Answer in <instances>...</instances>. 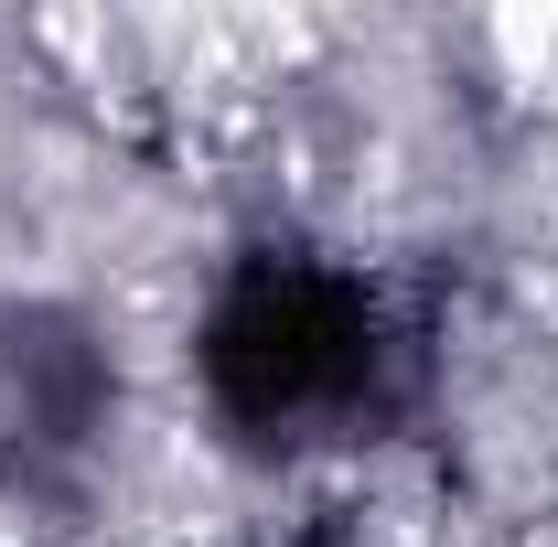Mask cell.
<instances>
[{"mask_svg":"<svg viewBox=\"0 0 558 547\" xmlns=\"http://www.w3.org/2000/svg\"><path fill=\"white\" fill-rule=\"evenodd\" d=\"M473 44H484L494 86L558 97V0H537V11H494V22H473Z\"/></svg>","mask_w":558,"mask_h":547,"instance_id":"obj_1","label":"cell"}]
</instances>
